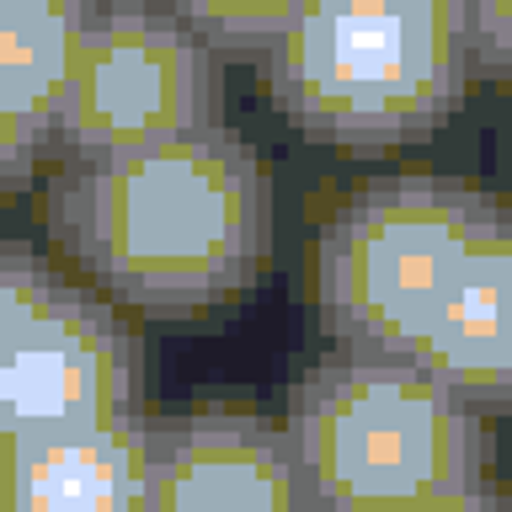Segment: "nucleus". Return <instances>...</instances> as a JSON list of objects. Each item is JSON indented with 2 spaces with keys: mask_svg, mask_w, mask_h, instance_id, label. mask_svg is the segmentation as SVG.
<instances>
[{
  "mask_svg": "<svg viewBox=\"0 0 512 512\" xmlns=\"http://www.w3.org/2000/svg\"><path fill=\"white\" fill-rule=\"evenodd\" d=\"M470 411H512V224L507 208L464 256L411 352Z\"/></svg>",
  "mask_w": 512,
  "mask_h": 512,
  "instance_id": "obj_9",
  "label": "nucleus"
},
{
  "mask_svg": "<svg viewBox=\"0 0 512 512\" xmlns=\"http://www.w3.org/2000/svg\"><path fill=\"white\" fill-rule=\"evenodd\" d=\"M390 512H512V502L496 486H475V491L432 496V502H411V507H390Z\"/></svg>",
  "mask_w": 512,
  "mask_h": 512,
  "instance_id": "obj_13",
  "label": "nucleus"
},
{
  "mask_svg": "<svg viewBox=\"0 0 512 512\" xmlns=\"http://www.w3.org/2000/svg\"><path fill=\"white\" fill-rule=\"evenodd\" d=\"M507 224H512V203H507Z\"/></svg>",
  "mask_w": 512,
  "mask_h": 512,
  "instance_id": "obj_14",
  "label": "nucleus"
},
{
  "mask_svg": "<svg viewBox=\"0 0 512 512\" xmlns=\"http://www.w3.org/2000/svg\"><path fill=\"white\" fill-rule=\"evenodd\" d=\"M0 512H155V416L6 443Z\"/></svg>",
  "mask_w": 512,
  "mask_h": 512,
  "instance_id": "obj_10",
  "label": "nucleus"
},
{
  "mask_svg": "<svg viewBox=\"0 0 512 512\" xmlns=\"http://www.w3.org/2000/svg\"><path fill=\"white\" fill-rule=\"evenodd\" d=\"M176 11L219 59L240 64H267L304 16V6H294V0H192Z\"/></svg>",
  "mask_w": 512,
  "mask_h": 512,
  "instance_id": "obj_11",
  "label": "nucleus"
},
{
  "mask_svg": "<svg viewBox=\"0 0 512 512\" xmlns=\"http://www.w3.org/2000/svg\"><path fill=\"white\" fill-rule=\"evenodd\" d=\"M155 512H310L288 427L246 406L155 416Z\"/></svg>",
  "mask_w": 512,
  "mask_h": 512,
  "instance_id": "obj_7",
  "label": "nucleus"
},
{
  "mask_svg": "<svg viewBox=\"0 0 512 512\" xmlns=\"http://www.w3.org/2000/svg\"><path fill=\"white\" fill-rule=\"evenodd\" d=\"M507 203L432 171L374 176L315 235V320L336 352L411 358L475 240Z\"/></svg>",
  "mask_w": 512,
  "mask_h": 512,
  "instance_id": "obj_4",
  "label": "nucleus"
},
{
  "mask_svg": "<svg viewBox=\"0 0 512 512\" xmlns=\"http://www.w3.org/2000/svg\"><path fill=\"white\" fill-rule=\"evenodd\" d=\"M464 48L475 80L512 86V0H470L464 6Z\"/></svg>",
  "mask_w": 512,
  "mask_h": 512,
  "instance_id": "obj_12",
  "label": "nucleus"
},
{
  "mask_svg": "<svg viewBox=\"0 0 512 512\" xmlns=\"http://www.w3.org/2000/svg\"><path fill=\"white\" fill-rule=\"evenodd\" d=\"M54 251L118 310L198 320L251 294L278 246L272 171L230 128L54 166L43 187Z\"/></svg>",
  "mask_w": 512,
  "mask_h": 512,
  "instance_id": "obj_1",
  "label": "nucleus"
},
{
  "mask_svg": "<svg viewBox=\"0 0 512 512\" xmlns=\"http://www.w3.org/2000/svg\"><path fill=\"white\" fill-rule=\"evenodd\" d=\"M91 0H0V192L22 198L59 155Z\"/></svg>",
  "mask_w": 512,
  "mask_h": 512,
  "instance_id": "obj_8",
  "label": "nucleus"
},
{
  "mask_svg": "<svg viewBox=\"0 0 512 512\" xmlns=\"http://www.w3.org/2000/svg\"><path fill=\"white\" fill-rule=\"evenodd\" d=\"M150 358L128 315L22 235L0 246V438L144 422Z\"/></svg>",
  "mask_w": 512,
  "mask_h": 512,
  "instance_id": "obj_5",
  "label": "nucleus"
},
{
  "mask_svg": "<svg viewBox=\"0 0 512 512\" xmlns=\"http://www.w3.org/2000/svg\"><path fill=\"white\" fill-rule=\"evenodd\" d=\"M310 512H390L491 486V432L416 358L326 352L288 390Z\"/></svg>",
  "mask_w": 512,
  "mask_h": 512,
  "instance_id": "obj_2",
  "label": "nucleus"
},
{
  "mask_svg": "<svg viewBox=\"0 0 512 512\" xmlns=\"http://www.w3.org/2000/svg\"><path fill=\"white\" fill-rule=\"evenodd\" d=\"M224 112V59L176 6L123 0L86 11L75 86L59 123L54 166L144 155L214 134Z\"/></svg>",
  "mask_w": 512,
  "mask_h": 512,
  "instance_id": "obj_6",
  "label": "nucleus"
},
{
  "mask_svg": "<svg viewBox=\"0 0 512 512\" xmlns=\"http://www.w3.org/2000/svg\"><path fill=\"white\" fill-rule=\"evenodd\" d=\"M272 107L310 144L384 155L432 139L470 91L464 0L304 6L262 64Z\"/></svg>",
  "mask_w": 512,
  "mask_h": 512,
  "instance_id": "obj_3",
  "label": "nucleus"
}]
</instances>
